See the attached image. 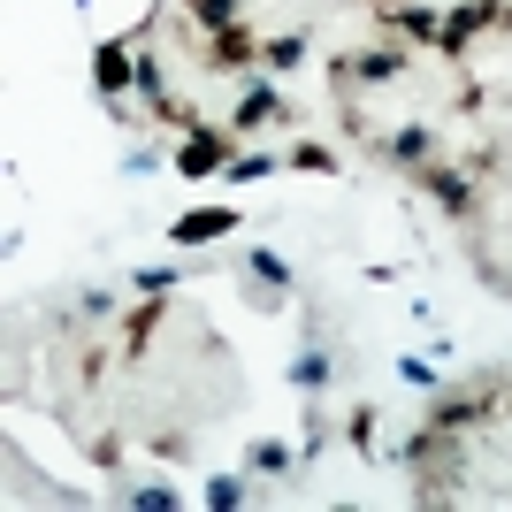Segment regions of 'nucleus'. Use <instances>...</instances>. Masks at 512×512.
Masks as SVG:
<instances>
[{"mask_svg":"<svg viewBox=\"0 0 512 512\" xmlns=\"http://www.w3.org/2000/svg\"><path fill=\"white\" fill-rule=\"evenodd\" d=\"M230 161H237V130L207 123V115H199V123L184 130V146H176V176H184V184H207V176H222Z\"/></svg>","mask_w":512,"mask_h":512,"instance_id":"nucleus-1","label":"nucleus"},{"mask_svg":"<svg viewBox=\"0 0 512 512\" xmlns=\"http://www.w3.org/2000/svg\"><path fill=\"white\" fill-rule=\"evenodd\" d=\"M237 268H245V283H253V314H283L291 291H299V276H291V260H283L276 245H245Z\"/></svg>","mask_w":512,"mask_h":512,"instance_id":"nucleus-2","label":"nucleus"},{"mask_svg":"<svg viewBox=\"0 0 512 512\" xmlns=\"http://www.w3.org/2000/svg\"><path fill=\"white\" fill-rule=\"evenodd\" d=\"M237 230H245L237 207H184L169 222V245L176 253H207V245H222V237H237Z\"/></svg>","mask_w":512,"mask_h":512,"instance_id":"nucleus-3","label":"nucleus"},{"mask_svg":"<svg viewBox=\"0 0 512 512\" xmlns=\"http://www.w3.org/2000/svg\"><path fill=\"white\" fill-rule=\"evenodd\" d=\"M413 69L406 46H367V54H337V69H329V85H398Z\"/></svg>","mask_w":512,"mask_h":512,"instance_id":"nucleus-4","label":"nucleus"},{"mask_svg":"<svg viewBox=\"0 0 512 512\" xmlns=\"http://www.w3.org/2000/svg\"><path fill=\"white\" fill-rule=\"evenodd\" d=\"M92 92H100L107 107H130V92H138V54H130L123 39L92 46Z\"/></svg>","mask_w":512,"mask_h":512,"instance_id":"nucleus-5","label":"nucleus"},{"mask_svg":"<svg viewBox=\"0 0 512 512\" xmlns=\"http://www.w3.org/2000/svg\"><path fill=\"white\" fill-rule=\"evenodd\" d=\"M497 16H505V0H459V8H444V31H436V54H451V62H459V54H467V46L482 39V31H490Z\"/></svg>","mask_w":512,"mask_h":512,"instance_id":"nucleus-6","label":"nucleus"},{"mask_svg":"<svg viewBox=\"0 0 512 512\" xmlns=\"http://www.w3.org/2000/svg\"><path fill=\"white\" fill-rule=\"evenodd\" d=\"M268 123H276V130L291 123V100H283L268 77H253V85H245V100H237V115H230V130H237V138H260Z\"/></svg>","mask_w":512,"mask_h":512,"instance_id":"nucleus-7","label":"nucleus"},{"mask_svg":"<svg viewBox=\"0 0 512 512\" xmlns=\"http://www.w3.org/2000/svg\"><path fill=\"white\" fill-rule=\"evenodd\" d=\"M207 69H222V77H245V69H260V39H245V31H207V54H199Z\"/></svg>","mask_w":512,"mask_h":512,"instance_id":"nucleus-8","label":"nucleus"},{"mask_svg":"<svg viewBox=\"0 0 512 512\" xmlns=\"http://www.w3.org/2000/svg\"><path fill=\"white\" fill-rule=\"evenodd\" d=\"M375 153H383L390 169H428V161H436V130L406 123V130H390V138H375Z\"/></svg>","mask_w":512,"mask_h":512,"instance_id":"nucleus-9","label":"nucleus"},{"mask_svg":"<svg viewBox=\"0 0 512 512\" xmlns=\"http://www.w3.org/2000/svg\"><path fill=\"white\" fill-rule=\"evenodd\" d=\"M413 184H421L436 207H451V214H467V207H474V184L451 169V161H428V169H413Z\"/></svg>","mask_w":512,"mask_h":512,"instance_id":"nucleus-10","label":"nucleus"},{"mask_svg":"<svg viewBox=\"0 0 512 512\" xmlns=\"http://www.w3.org/2000/svg\"><path fill=\"white\" fill-rule=\"evenodd\" d=\"M283 375H291V390H306V398H321V390H329V383H337V352H329V344H306V352H299V360H291V367H283Z\"/></svg>","mask_w":512,"mask_h":512,"instance_id":"nucleus-11","label":"nucleus"},{"mask_svg":"<svg viewBox=\"0 0 512 512\" xmlns=\"http://www.w3.org/2000/svg\"><path fill=\"white\" fill-rule=\"evenodd\" d=\"M299 459L306 451H291L283 436H253V444H245V474H253V482H268V474L283 482V474H299Z\"/></svg>","mask_w":512,"mask_h":512,"instance_id":"nucleus-12","label":"nucleus"},{"mask_svg":"<svg viewBox=\"0 0 512 512\" xmlns=\"http://www.w3.org/2000/svg\"><path fill=\"white\" fill-rule=\"evenodd\" d=\"M207 276L199 260H146V268H130V291H146V299H161V291H176V283Z\"/></svg>","mask_w":512,"mask_h":512,"instance_id":"nucleus-13","label":"nucleus"},{"mask_svg":"<svg viewBox=\"0 0 512 512\" xmlns=\"http://www.w3.org/2000/svg\"><path fill=\"white\" fill-rule=\"evenodd\" d=\"M199 505H207V512H237V505H253V474H207Z\"/></svg>","mask_w":512,"mask_h":512,"instance_id":"nucleus-14","label":"nucleus"},{"mask_svg":"<svg viewBox=\"0 0 512 512\" xmlns=\"http://www.w3.org/2000/svg\"><path fill=\"white\" fill-rule=\"evenodd\" d=\"M306 62V31H276V39H260V69L268 77H291Z\"/></svg>","mask_w":512,"mask_h":512,"instance_id":"nucleus-15","label":"nucleus"},{"mask_svg":"<svg viewBox=\"0 0 512 512\" xmlns=\"http://www.w3.org/2000/svg\"><path fill=\"white\" fill-rule=\"evenodd\" d=\"M390 31H406V39L436 46V31H444V16H436V8H421V0H398V8H390Z\"/></svg>","mask_w":512,"mask_h":512,"instance_id":"nucleus-16","label":"nucleus"},{"mask_svg":"<svg viewBox=\"0 0 512 512\" xmlns=\"http://www.w3.org/2000/svg\"><path fill=\"white\" fill-rule=\"evenodd\" d=\"M283 169H291L283 153H237L230 169H222V184H260V176H283Z\"/></svg>","mask_w":512,"mask_h":512,"instance_id":"nucleus-17","label":"nucleus"},{"mask_svg":"<svg viewBox=\"0 0 512 512\" xmlns=\"http://www.w3.org/2000/svg\"><path fill=\"white\" fill-rule=\"evenodd\" d=\"M444 352H406V360H398V383H413V390H444Z\"/></svg>","mask_w":512,"mask_h":512,"instance_id":"nucleus-18","label":"nucleus"},{"mask_svg":"<svg viewBox=\"0 0 512 512\" xmlns=\"http://www.w3.org/2000/svg\"><path fill=\"white\" fill-rule=\"evenodd\" d=\"M283 161H291V169H306V176H337V153L314 146V138H299V146L283 153Z\"/></svg>","mask_w":512,"mask_h":512,"instance_id":"nucleus-19","label":"nucleus"},{"mask_svg":"<svg viewBox=\"0 0 512 512\" xmlns=\"http://www.w3.org/2000/svg\"><path fill=\"white\" fill-rule=\"evenodd\" d=\"M123 505H130V512H176V505H184V497H176L169 482H138V490H130Z\"/></svg>","mask_w":512,"mask_h":512,"instance_id":"nucleus-20","label":"nucleus"},{"mask_svg":"<svg viewBox=\"0 0 512 512\" xmlns=\"http://www.w3.org/2000/svg\"><path fill=\"white\" fill-rule=\"evenodd\" d=\"M184 8H192L199 31H230V23H237V0H184Z\"/></svg>","mask_w":512,"mask_h":512,"instance_id":"nucleus-21","label":"nucleus"},{"mask_svg":"<svg viewBox=\"0 0 512 512\" xmlns=\"http://www.w3.org/2000/svg\"><path fill=\"white\" fill-rule=\"evenodd\" d=\"M138 92H146V100H169V62H161V54H138Z\"/></svg>","mask_w":512,"mask_h":512,"instance_id":"nucleus-22","label":"nucleus"},{"mask_svg":"<svg viewBox=\"0 0 512 512\" xmlns=\"http://www.w3.org/2000/svg\"><path fill=\"white\" fill-rule=\"evenodd\" d=\"M352 444H360V451H367V459H375V451H383V436H375V413H367V406H360V413H352Z\"/></svg>","mask_w":512,"mask_h":512,"instance_id":"nucleus-23","label":"nucleus"},{"mask_svg":"<svg viewBox=\"0 0 512 512\" xmlns=\"http://www.w3.org/2000/svg\"><path fill=\"white\" fill-rule=\"evenodd\" d=\"M153 169H161V153H153V146H130L123 153V176H153Z\"/></svg>","mask_w":512,"mask_h":512,"instance_id":"nucleus-24","label":"nucleus"},{"mask_svg":"<svg viewBox=\"0 0 512 512\" xmlns=\"http://www.w3.org/2000/svg\"><path fill=\"white\" fill-rule=\"evenodd\" d=\"M77 314H85V321H107V314H115V299H107V291H85V299H77Z\"/></svg>","mask_w":512,"mask_h":512,"instance_id":"nucleus-25","label":"nucleus"},{"mask_svg":"<svg viewBox=\"0 0 512 512\" xmlns=\"http://www.w3.org/2000/svg\"><path fill=\"white\" fill-rule=\"evenodd\" d=\"M497 23H505V31H512V0H505V16H497Z\"/></svg>","mask_w":512,"mask_h":512,"instance_id":"nucleus-26","label":"nucleus"},{"mask_svg":"<svg viewBox=\"0 0 512 512\" xmlns=\"http://www.w3.org/2000/svg\"><path fill=\"white\" fill-rule=\"evenodd\" d=\"M69 8H85V16H92V0H69Z\"/></svg>","mask_w":512,"mask_h":512,"instance_id":"nucleus-27","label":"nucleus"},{"mask_svg":"<svg viewBox=\"0 0 512 512\" xmlns=\"http://www.w3.org/2000/svg\"><path fill=\"white\" fill-rule=\"evenodd\" d=\"M505 406H512V383H505Z\"/></svg>","mask_w":512,"mask_h":512,"instance_id":"nucleus-28","label":"nucleus"}]
</instances>
